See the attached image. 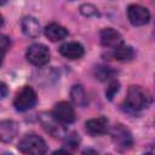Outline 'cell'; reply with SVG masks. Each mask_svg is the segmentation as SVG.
Masks as SVG:
<instances>
[{
    "mask_svg": "<svg viewBox=\"0 0 155 155\" xmlns=\"http://www.w3.org/2000/svg\"><path fill=\"white\" fill-rule=\"evenodd\" d=\"M119 82L116 81V80H111L110 82H109V86L107 87V90H105V96L109 98V99H113V97L116 94V92L119 91Z\"/></svg>",
    "mask_w": 155,
    "mask_h": 155,
    "instance_id": "cell-19",
    "label": "cell"
},
{
    "mask_svg": "<svg viewBox=\"0 0 155 155\" xmlns=\"http://www.w3.org/2000/svg\"><path fill=\"white\" fill-rule=\"evenodd\" d=\"M153 102L150 92L138 85H132L130 86L127 91V96L125 99V104L128 110L132 111H139L145 108H148Z\"/></svg>",
    "mask_w": 155,
    "mask_h": 155,
    "instance_id": "cell-1",
    "label": "cell"
},
{
    "mask_svg": "<svg viewBox=\"0 0 155 155\" xmlns=\"http://www.w3.org/2000/svg\"><path fill=\"white\" fill-rule=\"evenodd\" d=\"M113 57L116 59V61H120V62H128L131 59H133L134 57V51L131 46L128 45H119L114 48L113 51Z\"/></svg>",
    "mask_w": 155,
    "mask_h": 155,
    "instance_id": "cell-15",
    "label": "cell"
},
{
    "mask_svg": "<svg viewBox=\"0 0 155 155\" xmlns=\"http://www.w3.org/2000/svg\"><path fill=\"white\" fill-rule=\"evenodd\" d=\"M27 61L35 67H42L50 61V51L44 44H33L27 48Z\"/></svg>",
    "mask_w": 155,
    "mask_h": 155,
    "instance_id": "cell-4",
    "label": "cell"
},
{
    "mask_svg": "<svg viewBox=\"0 0 155 155\" xmlns=\"http://www.w3.org/2000/svg\"><path fill=\"white\" fill-rule=\"evenodd\" d=\"M94 75L98 80L101 81H107L110 80L111 78H114L115 71L110 68V67H105V65H98L94 69Z\"/></svg>",
    "mask_w": 155,
    "mask_h": 155,
    "instance_id": "cell-17",
    "label": "cell"
},
{
    "mask_svg": "<svg viewBox=\"0 0 155 155\" xmlns=\"http://www.w3.org/2000/svg\"><path fill=\"white\" fill-rule=\"evenodd\" d=\"M70 97L71 101L78 105V107H86L87 104V94L81 85H75L70 90Z\"/></svg>",
    "mask_w": 155,
    "mask_h": 155,
    "instance_id": "cell-16",
    "label": "cell"
},
{
    "mask_svg": "<svg viewBox=\"0 0 155 155\" xmlns=\"http://www.w3.org/2000/svg\"><path fill=\"white\" fill-rule=\"evenodd\" d=\"M59 53L68 59H79L84 56L85 50H84V46L81 44L71 41V42L63 44L59 47Z\"/></svg>",
    "mask_w": 155,
    "mask_h": 155,
    "instance_id": "cell-10",
    "label": "cell"
},
{
    "mask_svg": "<svg viewBox=\"0 0 155 155\" xmlns=\"http://www.w3.org/2000/svg\"><path fill=\"white\" fill-rule=\"evenodd\" d=\"M85 126H86V131L91 136H102L108 132V120L103 116L86 121Z\"/></svg>",
    "mask_w": 155,
    "mask_h": 155,
    "instance_id": "cell-12",
    "label": "cell"
},
{
    "mask_svg": "<svg viewBox=\"0 0 155 155\" xmlns=\"http://www.w3.org/2000/svg\"><path fill=\"white\" fill-rule=\"evenodd\" d=\"M22 31L29 38H38L40 35V23L33 16H27L21 22Z\"/></svg>",
    "mask_w": 155,
    "mask_h": 155,
    "instance_id": "cell-13",
    "label": "cell"
},
{
    "mask_svg": "<svg viewBox=\"0 0 155 155\" xmlns=\"http://www.w3.org/2000/svg\"><path fill=\"white\" fill-rule=\"evenodd\" d=\"M6 1H7V0H0V6H1V5H4Z\"/></svg>",
    "mask_w": 155,
    "mask_h": 155,
    "instance_id": "cell-23",
    "label": "cell"
},
{
    "mask_svg": "<svg viewBox=\"0 0 155 155\" xmlns=\"http://www.w3.org/2000/svg\"><path fill=\"white\" fill-rule=\"evenodd\" d=\"M8 48H10V39L6 35L0 34V64L2 63V59Z\"/></svg>",
    "mask_w": 155,
    "mask_h": 155,
    "instance_id": "cell-18",
    "label": "cell"
},
{
    "mask_svg": "<svg viewBox=\"0 0 155 155\" xmlns=\"http://www.w3.org/2000/svg\"><path fill=\"white\" fill-rule=\"evenodd\" d=\"M4 25V18H2V16L0 15V28Z\"/></svg>",
    "mask_w": 155,
    "mask_h": 155,
    "instance_id": "cell-22",
    "label": "cell"
},
{
    "mask_svg": "<svg viewBox=\"0 0 155 155\" xmlns=\"http://www.w3.org/2000/svg\"><path fill=\"white\" fill-rule=\"evenodd\" d=\"M36 102H38L36 92L30 86H24L16 93V97L13 99V107L18 111H27L34 108Z\"/></svg>",
    "mask_w": 155,
    "mask_h": 155,
    "instance_id": "cell-3",
    "label": "cell"
},
{
    "mask_svg": "<svg viewBox=\"0 0 155 155\" xmlns=\"http://www.w3.org/2000/svg\"><path fill=\"white\" fill-rule=\"evenodd\" d=\"M80 10L85 16H96V15H98L97 8L92 5H82L80 7Z\"/></svg>",
    "mask_w": 155,
    "mask_h": 155,
    "instance_id": "cell-20",
    "label": "cell"
},
{
    "mask_svg": "<svg viewBox=\"0 0 155 155\" xmlns=\"http://www.w3.org/2000/svg\"><path fill=\"white\" fill-rule=\"evenodd\" d=\"M18 150L28 155H42L47 151L46 142L38 134H25L18 143Z\"/></svg>",
    "mask_w": 155,
    "mask_h": 155,
    "instance_id": "cell-2",
    "label": "cell"
},
{
    "mask_svg": "<svg viewBox=\"0 0 155 155\" xmlns=\"http://www.w3.org/2000/svg\"><path fill=\"white\" fill-rule=\"evenodd\" d=\"M52 115L54 116L56 120H58L63 125L71 124L75 120V110L68 102L57 103L52 110Z\"/></svg>",
    "mask_w": 155,
    "mask_h": 155,
    "instance_id": "cell-8",
    "label": "cell"
},
{
    "mask_svg": "<svg viewBox=\"0 0 155 155\" xmlns=\"http://www.w3.org/2000/svg\"><path fill=\"white\" fill-rule=\"evenodd\" d=\"M45 35L48 40L57 42L68 36V30L58 23H50L45 28Z\"/></svg>",
    "mask_w": 155,
    "mask_h": 155,
    "instance_id": "cell-14",
    "label": "cell"
},
{
    "mask_svg": "<svg viewBox=\"0 0 155 155\" xmlns=\"http://www.w3.org/2000/svg\"><path fill=\"white\" fill-rule=\"evenodd\" d=\"M39 120L42 125V127L45 128V131L47 133H50L51 136L56 137V138H64L67 136V131L63 126V124H61L58 120L54 119V116L48 113H41L39 116Z\"/></svg>",
    "mask_w": 155,
    "mask_h": 155,
    "instance_id": "cell-5",
    "label": "cell"
},
{
    "mask_svg": "<svg viewBox=\"0 0 155 155\" xmlns=\"http://www.w3.org/2000/svg\"><path fill=\"white\" fill-rule=\"evenodd\" d=\"M7 94V86L4 82H0V99L5 98Z\"/></svg>",
    "mask_w": 155,
    "mask_h": 155,
    "instance_id": "cell-21",
    "label": "cell"
},
{
    "mask_svg": "<svg viewBox=\"0 0 155 155\" xmlns=\"http://www.w3.org/2000/svg\"><path fill=\"white\" fill-rule=\"evenodd\" d=\"M99 38H101V44L104 47L115 48L116 46L122 44L121 34L117 30L113 29V28H104V29H102L101 34H99Z\"/></svg>",
    "mask_w": 155,
    "mask_h": 155,
    "instance_id": "cell-9",
    "label": "cell"
},
{
    "mask_svg": "<svg viewBox=\"0 0 155 155\" xmlns=\"http://www.w3.org/2000/svg\"><path fill=\"white\" fill-rule=\"evenodd\" d=\"M18 133V125L13 120H1L0 121V142L8 143Z\"/></svg>",
    "mask_w": 155,
    "mask_h": 155,
    "instance_id": "cell-11",
    "label": "cell"
},
{
    "mask_svg": "<svg viewBox=\"0 0 155 155\" xmlns=\"http://www.w3.org/2000/svg\"><path fill=\"white\" fill-rule=\"evenodd\" d=\"M110 136H111V139H113L115 147H117L121 150H126V149L131 148V145L133 143L131 132L121 124H116L115 126L111 127Z\"/></svg>",
    "mask_w": 155,
    "mask_h": 155,
    "instance_id": "cell-6",
    "label": "cell"
},
{
    "mask_svg": "<svg viewBox=\"0 0 155 155\" xmlns=\"http://www.w3.org/2000/svg\"><path fill=\"white\" fill-rule=\"evenodd\" d=\"M127 17L131 24L139 27L149 23L150 21V12L147 7H143L137 4H132L127 7Z\"/></svg>",
    "mask_w": 155,
    "mask_h": 155,
    "instance_id": "cell-7",
    "label": "cell"
}]
</instances>
